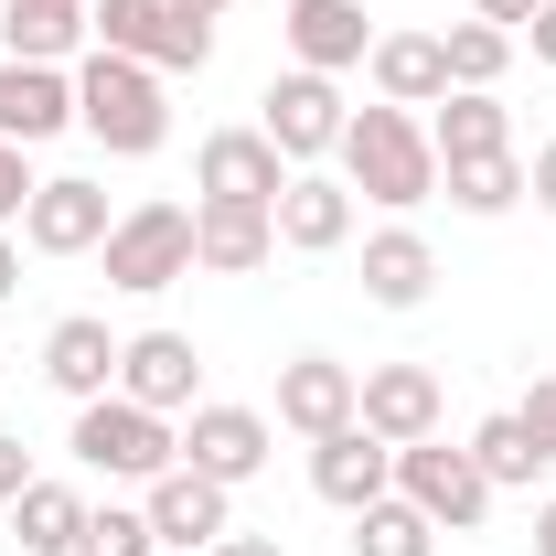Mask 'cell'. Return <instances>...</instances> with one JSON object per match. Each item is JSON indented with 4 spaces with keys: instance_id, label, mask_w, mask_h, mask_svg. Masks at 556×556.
Wrapping results in <instances>:
<instances>
[{
    "instance_id": "1",
    "label": "cell",
    "mask_w": 556,
    "mask_h": 556,
    "mask_svg": "<svg viewBox=\"0 0 556 556\" xmlns=\"http://www.w3.org/2000/svg\"><path fill=\"white\" fill-rule=\"evenodd\" d=\"M343 182L364 193V204L386 214H417L428 193H439V150H428V118L417 108H353L343 118Z\"/></svg>"
},
{
    "instance_id": "2",
    "label": "cell",
    "mask_w": 556,
    "mask_h": 556,
    "mask_svg": "<svg viewBox=\"0 0 556 556\" xmlns=\"http://www.w3.org/2000/svg\"><path fill=\"white\" fill-rule=\"evenodd\" d=\"M75 129L97 139L108 161H150L161 139H172V97H161V75L150 65H129V54H86L75 65Z\"/></svg>"
},
{
    "instance_id": "3",
    "label": "cell",
    "mask_w": 556,
    "mask_h": 556,
    "mask_svg": "<svg viewBox=\"0 0 556 556\" xmlns=\"http://www.w3.org/2000/svg\"><path fill=\"white\" fill-rule=\"evenodd\" d=\"M86 471H108V482H161L172 460H182V428L172 417H150V407H129V396H86L75 407V439H65Z\"/></svg>"
},
{
    "instance_id": "4",
    "label": "cell",
    "mask_w": 556,
    "mask_h": 556,
    "mask_svg": "<svg viewBox=\"0 0 556 556\" xmlns=\"http://www.w3.org/2000/svg\"><path fill=\"white\" fill-rule=\"evenodd\" d=\"M86 33H97L108 54L150 65V75H204V65H214V22L172 11V0H97V11H86Z\"/></svg>"
},
{
    "instance_id": "5",
    "label": "cell",
    "mask_w": 556,
    "mask_h": 556,
    "mask_svg": "<svg viewBox=\"0 0 556 556\" xmlns=\"http://www.w3.org/2000/svg\"><path fill=\"white\" fill-rule=\"evenodd\" d=\"M108 289H129V300H150V289H172V278H193V214L182 204H129L118 225H108Z\"/></svg>"
},
{
    "instance_id": "6",
    "label": "cell",
    "mask_w": 556,
    "mask_h": 556,
    "mask_svg": "<svg viewBox=\"0 0 556 556\" xmlns=\"http://www.w3.org/2000/svg\"><path fill=\"white\" fill-rule=\"evenodd\" d=\"M396 492H407L428 525H450V535H471V525L492 514L482 460H471V450H450V439H407V450H396Z\"/></svg>"
},
{
    "instance_id": "7",
    "label": "cell",
    "mask_w": 556,
    "mask_h": 556,
    "mask_svg": "<svg viewBox=\"0 0 556 556\" xmlns=\"http://www.w3.org/2000/svg\"><path fill=\"white\" fill-rule=\"evenodd\" d=\"M343 86H332V75H311V65H289L268 86V97H257V129L278 139V161H289V172H300V161H321V150H343Z\"/></svg>"
},
{
    "instance_id": "8",
    "label": "cell",
    "mask_w": 556,
    "mask_h": 556,
    "mask_svg": "<svg viewBox=\"0 0 556 556\" xmlns=\"http://www.w3.org/2000/svg\"><path fill=\"white\" fill-rule=\"evenodd\" d=\"M118 396L150 417H193L204 407V353H193V332H129L118 343Z\"/></svg>"
},
{
    "instance_id": "9",
    "label": "cell",
    "mask_w": 556,
    "mask_h": 556,
    "mask_svg": "<svg viewBox=\"0 0 556 556\" xmlns=\"http://www.w3.org/2000/svg\"><path fill=\"white\" fill-rule=\"evenodd\" d=\"M268 450H278V428L257 407H193L182 417V471H204V482H257L268 471Z\"/></svg>"
},
{
    "instance_id": "10",
    "label": "cell",
    "mask_w": 556,
    "mask_h": 556,
    "mask_svg": "<svg viewBox=\"0 0 556 556\" xmlns=\"http://www.w3.org/2000/svg\"><path fill=\"white\" fill-rule=\"evenodd\" d=\"M139 514H150V535H161L172 556H204V546H225V535H236V492L204 482V471H182V460L150 482V503H139Z\"/></svg>"
},
{
    "instance_id": "11",
    "label": "cell",
    "mask_w": 556,
    "mask_h": 556,
    "mask_svg": "<svg viewBox=\"0 0 556 556\" xmlns=\"http://www.w3.org/2000/svg\"><path fill=\"white\" fill-rule=\"evenodd\" d=\"M353 407H364L353 364H332V353H289L278 364V428L289 439H332V428H353Z\"/></svg>"
},
{
    "instance_id": "12",
    "label": "cell",
    "mask_w": 556,
    "mask_h": 556,
    "mask_svg": "<svg viewBox=\"0 0 556 556\" xmlns=\"http://www.w3.org/2000/svg\"><path fill=\"white\" fill-rule=\"evenodd\" d=\"M311 492H321L332 514H364V503L396 492V450L353 417V428H332V439H311Z\"/></svg>"
},
{
    "instance_id": "13",
    "label": "cell",
    "mask_w": 556,
    "mask_h": 556,
    "mask_svg": "<svg viewBox=\"0 0 556 556\" xmlns=\"http://www.w3.org/2000/svg\"><path fill=\"white\" fill-rule=\"evenodd\" d=\"M108 225H118L108 193L65 172V182H43V193L22 204V247H33V257H97V247H108Z\"/></svg>"
},
{
    "instance_id": "14",
    "label": "cell",
    "mask_w": 556,
    "mask_h": 556,
    "mask_svg": "<svg viewBox=\"0 0 556 556\" xmlns=\"http://www.w3.org/2000/svg\"><path fill=\"white\" fill-rule=\"evenodd\" d=\"M268 257H278V214H268V204H225V193H204V204H193V268L257 278Z\"/></svg>"
},
{
    "instance_id": "15",
    "label": "cell",
    "mask_w": 556,
    "mask_h": 556,
    "mask_svg": "<svg viewBox=\"0 0 556 556\" xmlns=\"http://www.w3.org/2000/svg\"><path fill=\"white\" fill-rule=\"evenodd\" d=\"M193 182L225 193V204H278V193H289V161H278L268 129H214L204 150H193Z\"/></svg>"
},
{
    "instance_id": "16",
    "label": "cell",
    "mask_w": 556,
    "mask_h": 556,
    "mask_svg": "<svg viewBox=\"0 0 556 556\" xmlns=\"http://www.w3.org/2000/svg\"><path fill=\"white\" fill-rule=\"evenodd\" d=\"M268 214H278V247H289V257H332L353 236V182L343 172H289V193H278Z\"/></svg>"
},
{
    "instance_id": "17",
    "label": "cell",
    "mask_w": 556,
    "mask_h": 556,
    "mask_svg": "<svg viewBox=\"0 0 556 556\" xmlns=\"http://www.w3.org/2000/svg\"><path fill=\"white\" fill-rule=\"evenodd\" d=\"M43 386L75 396V407H86V396H118V332H108L97 311H65V321L43 332Z\"/></svg>"
},
{
    "instance_id": "18",
    "label": "cell",
    "mask_w": 556,
    "mask_h": 556,
    "mask_svg": "<svg viewBox=\"0 0 556 556\" xmlns=\"http://www.w3.org/2000/svg\"><path fill=\"white\" fill-rule=\"evenodd\" d=\"M364 428L386 439V450H407V439H439V375L428 364H364Z\"/></svg>"
},
{
    "instance_id": "19",
    "label": "cell",
    "mask_w": 556,
    "mask_h": 556,
    "mask_svg": "<svg viewBox=\"0 0 556 556\" xmlns=\"http://www.w3.org/2000/svg\"><path fill=\"white\" fill-rule=\"evenodd\" d=\"M278 33H289V54L311 75H343L375 54V22H364V0H289L278 11Z\"/></svg>"
},
{
    "instance_id": "20",
    "label": "cell",
    "mask_w": 556,
    "mask_h": 556,
    "mask_svg": "<svg viewBox=\"0 0 556 556\" xmlns=\"http://www.w3.org/2000/svg\"><path fill=\"white\" fill-rule=\"evenodd\" d=\"M54 129H75V75L65 65H11L0 54V139H54Z\"/></svg>"
},
{
    "instance_id": "21",
    "label": "cell",
    "mask_w": 556,
    "mask_h": 556,
    "mask_svg": "<svg viewBox=\"0 0 556 556\" xmlns=\"http://www.w3.org/2000/svg\"><path fill=\"white\" fill-rule=\"evenodd\" d=\"M428 150H439V172H450V161H492V150H514L503 97H492V86H450V97L428 108Z\"/></svg>"
},
{
    "instance_id": "22",
    "label": "cell",
    "mask_w": 556,
    "mask_h": 556,
    "mask_svg": "<svg viewBox=\"0 0 556 556\" xmlns=\"http://www.w3.org/2000/svg\"><path fill=\"white\" fill-rule=\"evenodd\" d=\"M375 97L386 108H439L450 97V54H439V33H375Z\"/></svg>"
},
{
    "instance_id": "23",
    "label": "cell",
    "mask_w": 556,
    "mask_h": 556,
    "mask_svg": "<svg viewBox=\"0 0 556 556\" xmlns=\"http://www.w3.org/2000/svg\"><path fill=\"white\" fill-rule=\"evenodd\" d=\"M428 289H439V257H428V236H417V225L364 236V300H375V311H417Z\"/></svg>"
},
{
    "instance_id": "24",
    "label": "cell",
    "mask_w": 556,
    "mask_h": 556,
    "mask_svg": "<svg viewBox=\"0 0 556 556\" xmlns=\"http://www.w3.org/2000/svg\"><path fill=\"white\" fill-rule=\"evenodd\" d=\"M0 43L11 65H65L86 43V0H0Z\"/></svg>"
},
{
    "instance_id": "25",
    "label": "cell",
    "mask_w": 556,
    "mask_h": 556,
    "mask_svg": "<svg viewBox=\"0 0 556 556\" xmlns=\"http://www.w3.org/2000/svg\"><path fill=\"white\" fill-rule=\"evenodd\" d=\"M75 535H86V492L75 482H33L11 503V546L22 556H75Z\"/></svg>"
},
{
    "instance_id": "26",
    "label": "cell",
    "mask_w": 556,
    "mask_h": 556,
    "mask_svg": "<svg viewBox=\"0 0 556 556\" xmlns=\"http://www.w3.org/2000/svg\"><path fill=\"white\" fill-rule=\"evenodd\" d=\"M460 450L482 460V482H492V492H514V482H535V471H546V450H535V428H525L514 407H503V417H482V428H471Z\"/></svg>"
},
{
    "instance_id": "27",
    "label": "cell",
    "mask_w": 556,
    "mask_h": 556,
    "mask_svg": "<svg viewBox=\"0 0 556 556\" xmlns=\"http://www.w3.org/2000/svg\"><path fill=\"white\" fill-rule=\"evenodd\" d=\"M439 193H450L460 214H514V204H525V161H514V150H492V161H450Z\"/></svg>"
},
{
    "instance_id": "28",
    "label": "cell",
    "mask_w": 556,
    "mask_h": 556,
    "mask_svg": "<svg viewBox=\"0 0 556 556\" xmlns=\"http://www.w3.org/2000/svg\"><path fill=\"white\" fill-rule=\"evenodd\" d=\"M428 546H439V525L417 514L407 492H386V503L353 514V556H428Z\"/></svg>"
},
{
    "instance_id": "29",
    "label": "cell",
    "mask_w": 556,
    "mask_h": 556,
    "mask_svg": "<svg viewBox=\"0 0 556 556\" xmlns=\"http://www.w3.org/2000/svg\"><path fill=\"white\" fill-rule=\"evenodd\" d=\"M439 54H450V86H503L514 33H503V22H450V33H439Z\"/></svg>"
},
{
    "instance_id": "30",
    "label": "cell",
    "mask_w": 556,
    "mask_h": 556,
    "mask_svg": "<svg viewBox=\"0 0 556 556\" xmlns=\"http://www.w3.org/2000/svg\"><path fill=\"white\" fill-rule=\"evenodd\" d=\"M75 556H161V535H150V514H129V503H86V535H75Z\"/></svg>"
},
{
    "instance_id": "31",
    "label": "cell",
    "mask_w": 556,
    "mask_h": 556,
    "mask_svg": "<svg viewBox=\"0 0 556 556\" xmlns=\"http://www.w3.org/2000/svg\"><path fill=\"white\" fill-rule=\"evenodd\" d=\"M43 182L22 172V139H0V225H22V204H33Z\"/></svg>"
},
{
    "instance_id": "32",
    "label": "cell",
    "mask_w": 556,
    "mask_h": 556,
    "mask_svg": "<svg viewBox=\"0 0 556 556\" xmlns=\"http://www.w3.org/2000/svg\"><path fill=\"white\" fill-rule=\"evenodd\" d=\"M43 482V471H33V450H22V439H11V428H0V503H22V492Z\"/></svg>"
},
{
    "instance_id": "33",
    "label": "cell",
    "mask_w": 556,
    "mask_h": 556,
    "mask_svg": "<svg viewBox=\"0 0 556 556\" xmlns=\"http://www.w3.org/2000/svg\"><path fill=\"white\" fill-rule=\"evenodd\" d=\"M514 417L535 428V450H546V460H556V375H546V386H535V396H525V407H514Z\"/></svg>"
},
{
    "instance_id": "34",
    "label": "cell",
    "mask_w": 556,
    "mask_h": 556,
    "mask_svg": "<svg viewBox=\"0 0 556 556\" xmlns=\"http://www.w3.org/2000/svg\"><path fill=\"white\" fill-rule=\"evenodd\" d=\"M525 193L556 214V139H535V161H525Z\"/></svg>"
},
{
    "instance_id": "35",
    "label": "cell",
    "mask_w": 556,
    "mask_h": 556,
    "mask_svg": "<svg viewBox=\"0 0 556 556\" xmlns=\"http://www.w3.org/2000/svg\"><path fill=\"white\" fill-rule=\"evenodd\" d=\"M514 43H535V65H556V0H535V22H525Z\"/></svg>"
},
{
    "instance_id": "36",
    "label": "cell",
    "mask_w": 556,
    "mask_h": 556,
    "mask_svg": "<svg viewBox=\"0 0 556 556\" xmlns=\"http://www.w3.org/2000/svg\"><path fill=\"white\" fill-rule=\"evenodd\" d=\"M471 22H503V33H525V22H535V0H471Z\"/></svg>"
},
{
    "instance_id": "37",
    "label": "cell",
    "mask_w": 556,
    "mask_h": 556,
    "mask_svg": "<svg viewBox=\"0 0 556 556\" xmlns=\"http://www.w3.org/2000/svg\"><path fill=\"white\" fill-rule=\"evenodd\" d=\"M204 556H289L278 535H225V546H204Z\"/></svg>"
},
{
    "instance_id": "38",
    "label": "cell",
    "mask_w": 556,
    "mask_h": 556,
    "mask_svg": "<svg viewBox=\"0 0 556 556\" xmlns=\"http://www.w3.org/2000/svg\"><path fill=\"white\" fill-rule=\"evenodd\" d=\"M22 289V247H11V225H0V300Z\"/></svg>"
},
{
    "instance_id": "39",
    "label": "cell",
    "mask_w": 556,
    "mask_h": 556,
    "mask_svg": "<svg viewBox=\"0 0 556 556\" xmlns=\"http://www.w3.org/2000/svg\"><path fill=\"white\" fill-rule=\"evenodd\" d=\"M535 556H556V503H546V514H535Z\"/></svg>"
},
{
    "instance_id": "40",
    "label": "cell",
    "mask_w": 556,
    "mask_h": 556,
    "mask_svg": "<svg viewBox=\"0 0 556 556\" xmlns=\"http://www.w3.org/2000/svg\"><path fill=\"white\" fill-rule=\"evenodd\" d=\"M172 11H193V22H214V11H225V0H172Z\"/></svg>"
},
{
    "instance_id": "41",
    "label": "cell",
    "mask_w": 556,
    "mask_h": 556,
    "mask_svg": "<svg viewBox=\"0 0 556 556\" xmlns=\"http://www.w3.org/2000/svg\"><path fill=\"white\" fill-rule=\"evenodd\" d=\"M161 556H172V546H161Z\"/></svg>"
}]
</instances>
